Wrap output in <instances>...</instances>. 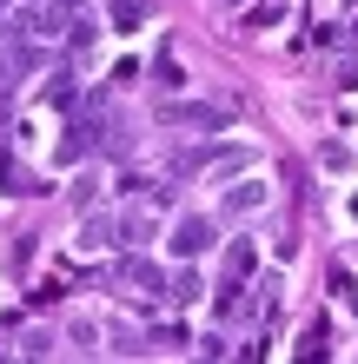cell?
Returning a JSON list of instances; mask_svg holds the SVG:
<instances>
[{
  "label": "cell",
  "mask_w": 358,
  "mask_h": 364,
  "mask_svg": "<svg viewBox=\"0 0 358 364\" xmlns=\"http://www.w3.org/2000/svg\"><path fill=\"white\" fill-rule=\"evenodd\" d=\"M40 100L47 106H73V73H53L47 87H40Z\"/></svg>",
  "instance_id": "11"
},
{
  "label": "cell",
  "mask_w": 358,
  "mask_h": 364,
  "mask_svg": "<svg viewBox=\"0 0 358 364\" xmlns=\"http://www.w3.org/2000/svg\"><path fill=\"white\" fill-rule=\"evenodd\" d=\"M213 239H219L213 219H179V225H173V259L193 265V259H206V252H213Z\"/></svg>",
  "instance_id": "2"
},
{
  "label": "cell",
  "mask_w": 358,
  "mask_h": 364,
  "mask_svg": "<svg viewBox=\"0 0 358 364\" xmlns=\"http://www.w3.org/2000/svg\"><path fill=\"white\" fill-rule=\"evenodd\" d=\"M153 345H159V351H179V345H186V331H179V325H159V331H153Z\"/></svg>",
  "instance_id": "16"
},
{
  "label": "cell",
  "mask_w": 358,
  "mask_h": 364,
  "mask_svg": "<svg viewBox=\"0 0 358 364\" xmlns=\"http://www.w3.org/2000/svg\"><path fill=\"white\" fill-rule=\"evenodd\" d=\"M166 298H173V305H193V298H199V278H193V272H179V278H173V291H166Z\"/></svg>",
  "instance_id": "14"
},
{
  "label": "cell",
  "mask_w": 358,
  "mask_h": 364,
  "mask_svg": "<svg viewBox=\"0 0 358 364\" xmlns=\"http://www.w3.org/2000/svg\"><path fill=\"white\" fill-rule=\"evenodd\" d=\"M166 119H173V126H213V133H219V126H233V106H166Z\"/></svg>",
  "instance_id": "4"
},
{
  "label": "cell",
  "mask_w": 358,
  "mask_h": 364,
  "mask_svg": "<svg viewBox=\"0 0 358 364\" xmlns=\"http://www.w3.org/2000/svg\"><path fill=\"white\" fill-rule=\"evenodd\" d=\"M325 285H332V298H339V305H358V278H352L345 265H332V278H325Z\"/></svg>",
  "instance_id": "10"
},
{
  "label": "cell",
  "mask_w": 358,
  "mask_h": 364,
  "mask_svg": "<svg viewBox=\"0 0 358 364\" xmlns=\"http://www.w3.org/2000/svg\"><path fill=\"white\" fill-rule=\"evenodd\" d=\"M259 199H265V186H259V179H246V186L226 192V212H239V219H246V212H259Z\"/></svg>",
  "instance_id": "7"
},
{
  "label": "cell",
  "mask_w": 358,
  "mask_h": 364,
  "mask_svg": "<svg viewBox=\"0 0 358 364\" xmlns=\"http://www.w3.org/2000/svg\"><path fill=\"white\" fill-rule=\"evenodd\" d=\"M325 351H332V331H325V318H312L299 331V358H325Z\"/></svg>",
  "instance_id": "8"
},
{
  "label": "cell",
  "mask_w": 358,
  "mask_h": 364,
  "mask_svg": "<svg viewBox=\"0 0 358 364\" xmlns=\"http://www.w3.org/2000/svg\"><path fill=\"white\" fill-rule=\"evenodd\" d=\"M153 20V0H107V27L113 33H139Z\"/></svg>",
  "instance_id": "5"
},
{
  "label": "cell",
  "mask_w": 358,
  "mask_h": 364,
  "mask_svg": "<svg viewBox=\"0 0 358 364\" xmlns=\"http://www.w3.org/2000/svg\"><path fill=\"white\" fill-rule=\"evenodd\" d=\"M0 7H7V0H0Z\"/></svg>",
  "instance_id": "18"
},
{
  "label": "cell",
  "mask_w": 358,
  "mask_h": 364,
  "mask_svg": "<svg viewBox=\"0 0 358 364\" xmlns=\"http://www.w3.org/2000/svg\"><path fill=\"white\" fill-rule=\"evenodd\" d=\"M279 20H285L279 0H265V7H246V33H265V27H279Z\"/></svg>",
  "instance_id": "9"
},
{
  "label": "cell",
  "mask_w": 358,
  "mask_h": 364,
  "mask_svg": "<svg viewBox=\"0 0 358 364\" xmlns=\"http://www.w3.org/2000/svg\"><path fill=\"white\" fill-rule=\"evenodd\" d=\"M246 153L239 146H199V153H179L173 159V173H239Z\"/></svg>",
  "instance_id": "1"
},
{
  "label": "cell",
  "mask_w": 358,
  "mask_h": 364,
  "mask_svg": "<svg viewBox=\"0 0 358 364\" xmlns=\"http://www.w3.org/2000/svg\"><path fill=\"white\" fill-rule=\"evenodd\" d=\"M120 278H126V285H159V272L146 265V259H126V265H120Z\"/></svg>",
  "instance_id": "13"
},
{
  "label": "cell",
  "mask_w": 358,
  "mask_h": 364,
  "mask_svg": "<svg viewBox=\"0 0 358 364\" xmlns=\"http://www.w3.org/2000/svg\"><path fill=\"white\" fill-rule=\"evenodd\" d=\"M252 265H259V245H252V239H233V245H226V278H219V285H246Z\"/></svg>",
  "instance_id": "6"
},
{
  "label": "cell",
  "mask_w": 358,
  "mask_h": 364,
  "mask_svg": "<svg viewBox=\"0 0 358 364\" xmlns=\"http://www.w3.org/2000/svg\"><path fill=\"white\" fill-rule=\"evenodd\" d=\"M0 192H14V199H33V192H47V179L27 173L14 153H0Z\"/></svg>",
  "instance_id": "3"
},
{
  "label": "cell",
  "mask_w": 358,
  "mask_h": 364,
  "mask_svg": "<svg viewBox=\"0 0 358 364\" xmlns=\"http://www.w3.org/2000/svg\"><path fill=\"white\" fill-rule=\"evenodd\" d=\"M153 73H159V87H166V93H179V87H186V73H179V60H173V53H159V67H153Z\"/></svg>",
  "instance_id": "12"
},
{
  "label": "cell",
  "mask_w": 358,
  "mask_h": 364,
  "mask_svg": "<svg viewBox=\"0 0 358 364\" xmlns=\"http://www.w3.org/2000/svg\"><path fill=\"white\" fill-rule=\"evenodd\" d=\"M53 7H60V20L73 27V20H87V14H93V0H53Z\"/></svg>",
  "instance_id": "15"
},
{
  "label": "cell",
  "mask_w": 358,
  "mask_h": 364,
  "mask_svg": "<svg viewBox=\"0 0 358 364\" xmlns=\"http://www.w3.org/2000/svg\"><path fill=\"white\" fill-rule=\"evenodd\" d=\"M219 7H246V0H219Z\"/></svg>",
  "instance_id": "17"
}]
</instances>
